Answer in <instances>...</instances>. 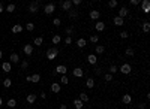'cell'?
<instances>
[{"instance_id":"obj_1","label":"cell","mask_w":150,"mask_h":109,"mask_svg":"<svg viewBox=\"0 0 150 109\" xmlns=\"http://www.w3.org/2000/svg\"><path fill=\"white\" fill-rule=\"evenodd\" d=\"M45 55H47V58H48V60H54V58L59 55V49H57L56 46H53V48H50V49L47 51V54H45Z\"/></svg>"},{"instance_id":"obj_2","label":"cell","mask_w":150,"mask_h":109,"mask_svg":"<svg viewBox=\"0 0 150 109\" xmlns=\"http://www.w3.org/2000/svg\"><path fill=\"white\" fill-rule=\"evenodd\" d=\"M119 70H120L123 75H129V73H131V70H132V66H131L129 63H123V64L119 67Z\"/></svg>"},{"instance_id":"obj_3","label":"cell","mask_w":150,"mask_h":109,"mask_svg":"<svg viewBox=\"0 0 150 109\" xmlns=\"http://www.w3.org/2000/svg\"><path fill=\"white\" fill-rule=\"evenodd\" d=\"M26 81H27V82H33V84H38V82L41 81V75H39V73H33V75H29V76L26 78Z\"/></svg>"},{"instance_id":"obj_4","label":"cell","mask_w":150,"mask_h":109,"mask_svg":"<svg viewBox=\"0 0 150 109\" xmlns=\"http://www.w3.org/2000/svg\"><path fill=\"white\" fill-rule=\"evenodd\" d=\"M60 7H62V10H65V12L71 10V9H72V3H71V0H63V1H60Z\"/></svg>"},{"instance_id":"obj_5","label":"cell","mask_w":150,"mask_h":109,"mask_svg":"<svg viewBox=\"0 0 150 109\" xmlns=\"http://www.w3.org/2000/svg\"><path fill=\"white\" fill-rule=\"evenodd\" d=\"M44 10H45V15H51V13H54V10H56V4H54V3H48V4H45Z\"/></svg>"},{"instance_id":"obj_6","label":"cell","mask_w":150,"mask_h":109,"mask_svg":"<svg viewBox=\"0 0 150 109\" xmlns=\"http://www.w3.org/2000/svg\"><path fill=\"white\" fill-rule=\"evenodd\" d=\"M128 15H129V9H128L126 6L119 7V16H120V18H123V19H125V16H128Z\"/></svg>"},{"instance_id":"obj_7","label":"cell","mask_w":150,"mask_h":109,"mask_svg":"<svg viewBox=\"0 0 150 109\" xmlns=\"http://www.w3.org/2000/svg\"><path fill=\"white\" fill-rule=\"evenodd\" d=\"M66 72H68V67L63 66V64H60V66H57V67L54 69V73H56V75H57V73H60V75H66Z\"/></svg>"},{"instance_id":"obj_8","label":"cell","mask_w":150,"mask_h":109,"mask_svg":"<svg viewBox=\"0 0 150 109\" xmlns=\"http://www.w3.org/2000/svg\"><path fill=\"white\" fill-rule=\"evenodd\" d=\"M140 4H141V7H143V12H144V13H149V12H150V1H149V0H143V1H140Z\"/></svg>"},{"instance_id":"obj_9","label":"cell","mask_w":150,"mask_h":109,"mask_svg":"<svg viewBox=\"0 0 150 109\" xmlns=\"http://www.w3.org/2000/svg\"><path fill=\"white\" fill-rule=\"evenodd\" d=\"M23 51H24V54H26V55H33V45H30V43L24 45Z\"/></svg>"},{"instance_id":"obj_10","label":"cell","mask_w":150,"mask_h":109,"mask_svg":"<svg viewBox=\"0 0 150 109\" xmlns=\"http://www.w3.org/2000/svg\"><path fill=\"white\" fill-rule=\"evenodd\" d=\"M2 70H3V72H6V73H9V72L12 70V64H11L9 61H5V63H2Z\"/></svg>"},{"instance_id":"obj_11","label":"cell","mask_w":150,"mask_h":109,"mask_svg":"<svg viewBox=\"0 0 150 109\" xmlns=\"http://www.w3.org/2000/svg\"><path fill=\"white\" fill-rule=\"evenodd\" d=\"M72 75H74L75 78H81V76L84 75V70H83L81 67H75V69L72 70Z\"/></svg>"},{"instance_id":"obj_12","label":"cell","mask_w":150,"mask_h":109,"mask_svg":"<svg viewBox=\"0 0 150 109\" xmlns=\"http://www.w3.org/2000/svg\"><path fill=\"white\" fill-rule=\"evenodd\" d=\"M11 31H12L14 34H18V33H21V31H23V25H21V24H15V25H12Z\"/></svg>"},{"instance_id":"obj_13","label":"cell","mask_w":150,"mask_h":109,"mask_svg":"<svg viewBox=\"0 0 150 109\" xmlns=\"http://www.w3.org/2000/svg\"><path fill=\"white\" fill-rule=\"evenodd\" d=\"M39 4H41V1H35V3H32V4L29 6V10H30L32 13H35V12H38V9H39L38 6H39Z\"/></svg>"},{"instance_id":"obj_14","label":"cell","mask_w":150,"mask_h":109,"mask_svg":"<svg viewBox=\"0 0 150 109\" xmlns=\"http://www.w3.org/2000/svg\"><path fill=\"white\" fill-rule=\"evenodd\" d=\"M89 15H90V19H99V16H101L99 10H96V9H92Z\"/></svg>"},{"instance_id":"obj_15","label":"cell","mask_w":150,"mask_h":109,"mask_svg":"<svg viewBox=\"0 0 150 109\" xmlns=\"http://www.w3.org/2000/svg\"><path fill=\"white\" fill-rule=\"evenodd\" d=\"M95 28H96V31H104V30H105V22H102V21H96Z\"/></svg>"},{"instance_id":"obj_16","label":"cell","mask_w":150,"mask_h":109,"mask_svg":"<svg viewBox=\"0 0 150 109\" xmlns=\"http://www.w3.org/2000/svg\"><path fill=\"white\" fill-rule=\"evenodd\" d=\"M18 61H20V55L17 52H12L9 55V63H18Z\"/></svg>"},{"instance_id":"obj_17","label":"cell","mask_w":150,"mask_h":109,"mask_svg":"<svg viewBox=\"0 0 150 109\" xmlns=\"http://www.w3.org/2000/svg\"><path fill=\"white\" fill-rule=\"evenodd\" d=\"M87 61L92 64V66H95L96 63H98V55H93V54H90V55H87Z\"/></svg>"},{"instance_id":"obj_18","label":"cell","mask_w":150,"mask_h":109,"mask_svg":"<svg viewBox=\"0 0 150 109\" xmlns=\"http://www.w3.org/2000/svg\"><path fill=\"white\" fill-rule=\"evenodd\" d=\"M26 100H27V103H30V105H33V103L36 102V94H35V93H30V94H27V97H26Z\"/></svg>"},{"instance_id":"obj_19","label":"cell","mask_w":150,"mask_h":109,"mask_svg":"<svg viewBox=\"0 0 150 109\" xmlns=\"http://www.w3.org/2000/svg\"><path fill=\"white\" fill-rule=\"evenodd\" d=\"M122 102H123L125 105H131V103H132V96H131V94H123Z\"/></svg>"},{"instance_id":"obj_20","label":"cell","mask_w":150,"mask_h":109,"mask_svg":"<svg viewBox=\"0 0 150 109\" xmlns=\"http://www.w3.org/2000/svg\"><path fill=\"white\" fill-rule=\"evenodd\" d=\"M113 22H114V25H123V24H125V19L120 18V16H114Z\"/></svg>"},{"instance_id":"obj_21","label":"cell","mask_w":150,"mask_h":109,"mask_svg":"<svg viewBox=\"0 0 150 109\" xmlns=\"http://www.w3.org/2000/svg\"><path fill=\"white\" fill-rule=\"evenodd\" d=\"M75 43H77V46H78V48H84V46L87 45V40H86V39H83V37H80Z\"/></svg>"},{"instance_id":"obj_22","label":"cell","mask_w":150,"mask_h":109,"mask_svg":"<svg viewBox=\"0 0 150 109\" xmlns=\"http://www.w3.org/2000/svg\"><path fill=\"white\" fill-rule=\"evenodd\" d=\"M78 99H80L83 103H84V102H89V94H87V93H84V91H81V93H80V96H78Z\"/></svg>"},{"instance_id":"obj_23","label":"cell","mask_w":150,"mask_h":109,"mask_svg":"<svg viewBox=\"0 0 150 109\" xmlns=\"http://www.w3.org/2000/svg\"><path fill=\"white\" fill-rule=\"evenodd\" d=\"M72 103H74L75 109H83V106H84V103H83V102H81L80 99H75V100H74Z\"/></svg>"},{"instance_id":"obj_24","label":"cell","mask_w":150,"mask_h":109,"mask_svg":"<svg viewBox=\"0 0 150 109\" xmlns=\"http://www.w3.org/2000/svg\"><path fill=\"white\" fill-rule=\"evenodd\" d=\"M86 87L87 88H93L95 87V79L93 78H87L86 79Z\"/></svg>"},{"instance_id":"obj_25","label":"cell","mask_w":150,"mask_h":109,"mask_svg":"<svg viewBox=\"0 0 150 109\" xmlns=\"http://www.w3.org/2000/svg\"><path fill=\"white\" fill-rule=\"evenodd\" d=\"M60 84H57V82H54V84H51V91L53 93H60Z\"/></svg>"},{"instance_id":"obj_26","label":"cell","mask_w":150,"mask_h":109,"mask_svg":"<svg viewBox=\"0 0 150 109\" xmlns=\"http://www.w3.org/2000/svg\"><path fill=\"white\" fill-rule=\"evenodd\" d=\"M15 106H17V100H15V99H9V100H8V108L15 109Z\"/></svg>"},{"instance_id":"obj_27","label":"cell","mask_w":150,"mask_h":109,"mask_svg":"<svg viewBox=\"0 0 150 109\" xmlns=\"http://www.w3.org/2000/svg\"><path fill=\"white\" fill-rule=\"evenodd\" d=\"M15 9H17V6H15L14 3H9V4L5 7V10H6V12H9V13H11V12H14Z\"/></svg>"},{"instance_id":"obj_28","label":"cell","mask_w":150,"mask_h":109,"mask_svg":"<svg viewBox=\"0 0 150 109\" xmlns=\"http://www.w3.org/2000/svg\"><path fill=\"white\" fill-rule=\"evenodd\" d=\"M69 16H71L72 19H77V18H78V12H77V9L72 7V9L69 10Z\"/></svg>"},{"instance_id":"obj_29","label":"cell","mask_w":150,"mask_h":109,"mask_svg":"<svg viewBox=\"0 0 150 109\" xmlns=\"http://www.w3.org/2000/svg\"><path fill=\"white\" fill-rule=\"evenodd\" d=\"M42 43H44V39H42L41 36H38V37L33 40V45H35V46H41Z\"/></svg>"},{"instance_id":"obj_30","label":"cell","mask_w":150,"mask_h":109,"mask_svg":"<svg viewBox=\"0 0 150 109\" xmlns=\"http://www.w3.org/2000/svg\"><path fill=\"white\" fill-rule=\"evenodd\" d=\"M11 85H12V79H11V78H5V79H3V87H5V88H9Z\"/></svg>"},{"instance_id":"obj_31","label":"cell","mask_w":150,"mask_h":109,"mask_svg":"<svg viewBox=\"0 0 150 109\" xmlns=\"http://www.w3.org/2000/svg\"><path fill=\"white\" fill-rule=\"evenodd\" d=\"M95 52H96L98 55H99V54H104V52H105V46H102V45H98V46H96V49H95Z\"/></svg>"},{"instance_id":"obj_32","label":"cell","mask_w":150,"mask_h":109,"mask_svg":"<svg viewBox=\"0 0 150 109\" xmlns=\"http://www.w3.org/2000/svg\"><path fill=\"white\" fill-rule=\"evenodd\" d=\"M149 30H150V22L149 21H144V22H143V31H144V33H149Z\"/></svg>"},{"instance_id":"obj_33","label":"cell","mask_w":150,"mask_h":109,"mask_svg":"<svg viewBox=\"0 0 150 109\" xmlns=\"http://www.w3.org/2000/svg\"><path fill=\"white\" fill-rule=\"evenodd\" d=\"M60 84H63V85L69 84V78H68L66 75H62V78H60Z\"/></svg>"},{"instance_id":"obj_34","label":"cell","mask_w":150,"mask_h":109,"mask_svg":"<svg viewBox=\"0 0 150 109\" xmlns=\"http://www.w3.org/2000/svg\"><path fill=\"white\" fill-rule=\"evenodd\" d=\"M26 30H27V31H33V30H35V24H33V22H27V24H26Z\"/></svg>"},{"instance_id":"obj_35","label":"cell","mask_w":150,"mask_h":109,"mask_svg":"<svg viewBox=\"0 0 150 109\" xmlns=\"http://www.w3.org/2000/svg\"><path fill=\"white\" fill-rule=\"evenodd\" d=\"M90 42H92V43H98V42H99V36H98V34H92V36H90Z\"/></svg>"},{"instance_id":"obj_36","label":"cell","mask_w":150,"mask_h":109,"mask_svg":"<svg viewBox=\"0 0 150 109\" xmlns=\"http://www.w3.org/2000/svg\"><path fill=\"white\" fill-rule=\"evenodd\" d=\"M60 42H62V37H60L59 34L53 36V43H56V45H57V43H60Z\"/></svg>"},{"instance_id":"obj_37","label":"cell","mask_w":150,"mask_h":109,"mask_svg":"<svg viewBox=\"0 0 150 109\" xmlns=\"http://www.w3.org/2000/svg\"><path fill=\"white\" fill-rule=\"evenodd\" d=\"M125 54H126L128 57H132V55L135 54V51H134L132 48H126V51H125Z\"/></svg>"},{"instance_id":"obj_38","label":"cell","mask_w":150,"mask_h":109,"mask_svg":"<svg viewBox=\"0 0 150 109\" xmlns=\"http://www.w3.org/2000/svg\"><path fill=\"white\" fill-rule=\"evenodd\" d=\"M117 69H119V67H117V66H114V64H111V66L108 67V70H110V73H111V75H113V73H117Z\"/></svg>"},{"instance_id":"obj_39","label":"cell","mask_w":150,"mask_h":109,"mask_svg":"<svg viewBox=\"0 0 150 109\" xmlns=\"http://www.w3.org/2000/svg\"><path fill=\"white\" fill-rule=\"evenodd\" d=\"M104 79H105L107 82H111V81H113V75H111V73H105V75H104Z\"/></svg>"},{"instance_id":"obj_40","label":"cell","mask_w":150,"mask_h":109,"mask_svg":"<svg viewBox=\"0 0 150 109\" xmlns=\"http://www.w3.org/2000/svg\"><path fill=\"white\" fill-rule=\"evenodd\" d=\"M53 24H54L56 27H59V25L62 24V19H60V18H54V19H53Z\"/></svg>"},{"instance_id":"obj_41","label":"cell","mask_w":150,"mask_h":109,"mask_svg":"<svg viewBox=\"0 0 150 109\" xmlns=\"http://www.w3.org/2000/svg\"><path fill=\"white\" fill-rule=\"evenodd\" d=\"M27 67H29V61H27V60H24V61H21V69H23V70H26Z\"/></svg>"},{"instance_id":"obj_42","label":"cell","mask_w":150,"mask_h":109,"mask_svg":"<svg viewBox=\"0 0 150 109\" xmlns=\"http://www.w3.org/2000/svg\"><path fill=\"white\" fill-rule=\"evenodd\" d=\"M108 6H110V7H116V6H117V0H110V1H108Z\"/></svg>"},{"instance_id":"obj_43","label":"cell","mask_w":150,"mask_h":109,"mask_svg":"<svg viewBox=\"0 0 150 109\" xmlns=\"http://www.w3.org/2000/svg\"><path fill=\"white\" fill-rule=\"evenodd\" d=\"M120 37H122V39L129 37V31H120Z\"/></svg>"},{"instance_id":"obj_44","label":"cell","mask_w":150,"mask_h":109,"mask_svg":"<svg viewBox=\"0 0 150 109\" xmlns=\"http://www.w3.org/2000/svg\"><path fill=\"white\" fill-rule=\"evenodd\" d=\"M65 31L68 33V36H71V34L74 33V28H72V27H66V30H65Z\"/></svg>"},{"instance_id":"obj_45","label":"cell","mask_w":150,"mask_h":109,"mask_svg":"<svg viewBox=\"0 0 150 109\" xmlns=\"http://www.w3.org/2000/svg\"><path fill=\"white\" fill-rule=\"evenodd\" d=\"M71 3H72V6H80V4H81V0H72Z\"/></svg>"},{"instance_id":"obj_46","label":"cell","mask_w":150,"mask_h":109,"mask_svg":"<svg viewBox=\"0 0 150 109\" xmlns=\"http://www.w3.org/2000/svg\"><path fill=\"white\" fill-rule=\"evenodd\" d=\"M65 43H66V45H71V43H72V37H71V36H68V37L65 39Z\"/></svg>"},{"instance_id":"obj_47","label":"cell","mask_w":150,"mask_h":109,"mask_svg":"<svg viewBox=\"0 0 150 109\" xmlns=\"http://www.w3.org/2000/svg\"><path fill=\"white\" fill-rule=\"evenodd\" d=\"M131 4H134V6H138V4H140V0H131Z\"/></svg>"},{"instance_id":"obj_48","label":"cell","mask_w":150,"mask_h":109,"mask_svg":"<svg viewBox=\"0 0 150 109\" xmlns=\"http://www.w3.org/2000/svg\"><path fill=\"white\" fill-rule=\"evenodd\" d=\"M146 106H147L146 103H140V105H138V108L140 109H146Z\"/></svg>"},{"instance_id":"obj_49","label":"cell","mask_w":150,"mask_h":109,"mask_svg":"<svg viewBox=\"0 0 150 109\" xmlns=\"http://www.w3.org/2000/svg\"><path fill=\"white\" fill-rule=\"evenodd\" d=\"M41 97H42V99H47V94H45V91H42V93H41Z\"/></svg>"},{"instance_id":"obj_50","label":"cell","mask_w":150,"mask_h":109,"mask_svg":"<svg viewBox=\"0 0 150 109\" xmlns=\"http://www.w3.org/2000/svg\"><path fill=\"white\" fill-rule=\"evenodd\" d=\"M3 10H5V7H3V3H2V1H0V13H2V12H3Z\"/></svg>"},{"instance_id":"obj_51","label":"cell","mask_w":150,"mask_h":109,"mask_svg":"<svg viewBox=\"0 0 150 109\" xmlns=\"http://www.w3.org/2000/svg\"><path fill=\"white\" fill-rule=\"evenodd\" d=\"M60 109H68V106H66L65 103H62V105H60Z\"/></svg>"},{"instance_id":"obj_52","label":"cell","mask_w":150,"mask_h":109,"mask_svg":"<svg viewBox=\"0 0 150 109\" xmlns=\"http://www.w3.org/2000/svg\"><path fill=\"white\" fill-rule=\"evenodd\" d=\"M2 105H3V100H2V97H0V106H2Z\"/></svg>"},{"instance_id":"obj_53","label":"cell","mask_w":150,"mask_h":109,"mask_svg":"<svg viewBox=\"0 0 150 109\" xmlns=\"http://www.w3.org/2000/svg\"><path fill=\"white\" fill-rule=\"evenodd\" d=\"M2 57H3V52H2V49H0V58H2Z\"/></svg>"},{"instance_id":"obj_54","label":"cell","mask_w":150,"mask_h":109,"mask_svg":"<svg viewBox=\"0 0 150 109\" xmlns=\"http://www.w3.org/2000/svg\"><path fill=\"white\" fill-rule=\"evenodd\" d=\"M117 109H119V108H117Z\"/></svg>"}]
</instances>
